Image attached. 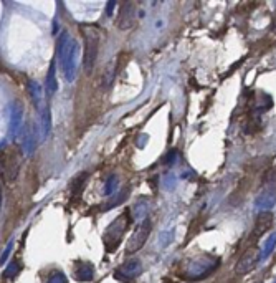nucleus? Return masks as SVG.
<instances>
[{"label": "nucleus", "mask_w": 276, "mask_h": 283, "mask_svg": "<svg viewBox=\"0 0 276 283\" xmlns=\"http://www.w3.org/2000/svg\"><path fill=\"white\" fill-rule=\"evenodd\" d=\"M134 18H136V5L134 3H124L121 7V15H119V28L126 30L129 27H133Z\"/></svg>", "instance_id": "nucleus-12"}, {"label": "nucleus", "mask_w": 276, "mask_h": 283, "mask_svg": "<svg viewBox=\"0 0 276 283\" xmlns=\"http://www.w3.org/2000/svg\"><path fill=\"white\" fill-rule=\"evenodd\" d=\"M149 232H150V224H149V220H145L144 224H140V225H139L136 232L133 234L131 240H129L128 249H126V250L129 252V254H133V252L139 250L140 247L144 245V242H145V239H147Z\"/></svg>", "instance_id": "nucleus-6"}, {"label": "nucleus", "mask_w": 276, "mask_h": 283, "mask_svg": "<svg viewBox=\"0 0 276 283\" xmlns=\"http://www.w3.org/2000/svg\"><path fill=\"white\" fill-rule=\"evenodd\" d=\"M124 230H126V215H123V217H118L111 225H109V229L106 230V234H104L106 244H111V242L114 240V244H113V249H114V247L118 245V240L123 237Z\"/></svg>", "instance_id": "nucleus-8"}, {"label": "nucleus", "mask_w": 276, "mask_h": 283, "mask_svg": "<svg viewBox=\"0 0 276 283\" xmlns=\"http://www.w3.org/2000/svg\"><path fill=\"white\" fill-rule=\"evenodd\" d=\"M273 220H275V215L272 210H262V212L257 215V219H255L252 240L257 242L262 239V237L273 227Z\"/></svg>", "instance_id": "nucleus-3"}, {"label": "nucleus", "mask_w": 276, "mask_h": 283, "mask_svg": "<svg viewBox=\"0 0 276 283\" xmlns=\"http://www.w3.org/2000/svg\"><path fill=\"white\" fill-rule=\"evenodd\" d=\"M268 186H276V164L267 169L262 177V182H260V187H268Z\"/></svg>", "instance_id": "nucleus-19"}, {"label": "nucleus", "mask_w": 276, "mask_h": 283, "mask_svg": "<svg viewBox=\"0 0 276 283\" xmlns=\"http://www.w3.org/2000/svg\"><path fill=\"white\" fill-rule=\"evenodd\" d=\"M260 259L255 254V250H248L247 254H245L240 260H238V264L235 267V272L238 275H247L248 272H252L255 269V265H257V262Z\"/></svg>", "instance_id": "nucleus-10"}, {"label": "nucleus", "mask_w": 276, "mask_h": 283, "mask_svg": "<svg viewBox=\"0 0 276 283\" xmlns=\"http://www.w3.org/2000/svg\"><path fill=\"white\" fill-rule=\"evenodd\" d=\"M169 237H172V232H167V234H162V242H160V245H167L169 244V242H170V239H169Z\"/></svg>", "instance_id": "nucleus-25"}, {"label": "nucleus", "mask_w": 276, "mask_h": 283, "mask_svg": "<svg viewBox=\"0 0 276 283\" xmlns=\"http://www.w3.org/2000/svg\"><path fill=\"white\" fill-rule=\"evenodd\" d=\"M28 93L32 98L33 105L40 110V103H41V85L36 83L35 80H28Z\"/></svg>", "instance_id": "nucleus-18"}, {"label": "nucleus", "mask_w": 276, "mask_h": 283, "mask_svg": "<svg viewBox=\"0 0 276 283\" xmlns=\"http://www.w3.org/2000/svg\"><path fill=\"white\" fill-rule=\"evenodd\" d=\"M17 272H18V264H17V262H10L8 269L3 272V277H5V279H10V277H13Z\"/></svg>", "instance_id": "nucleus-23"}, {"label": "nucleus", "mask_w": 276, "mask_h": 283, "mask_svg": "<svg viewBox=\"0 0 276 283\" xmlns=\"http://www.w3.org/2000/svg\"><path fill=\"white\" fill-rule=\"evenodd\" d=\"M75 275H76V280L90 282L93 279V275H95V269H93L91 264H80L75 272Z\"/></svg>", "instance_id": "nucleus-17"}, {"label": "nucleus", "mask_w": 276, "mask_h": 283, "mask_svg": "<svg viewBox=\"0 0 276 283\" xmlns=\"http://www.w3.org/2000/svg\"><path fill=\"white\" fill-rule=\"evenodd\" d=\"M20 164H22V151L18 146L7 147L0 152V174L5 177V181L12 182L17 179Z\"/></svg>", "instance_id": "nucleus-2"}, {"label": "nucleus", "mask_w": 276, "mask_h": 283, "mask_svg": "<svg viewBox=\"0 0 276 283\" xmlns=\"http://www.w3.org/2000/svg\"><path fill=\"white\" fill-rule=\"evenodd\" d=\"M215 259L210 255H204L200 257V259H195L194 262L190 264V269H189V274L190 277H194V279H204V277L210 275L213 269H215Z\"/></svg>", "instance_id": "nucleus-4"}, {"label": "nucleus", "mask_w": 276, "mask_h": 283, "mask_svg": "<svg viewBox=\"0 0 276 283\" xmlns=\"http://www.w3.org/2000/svg\"><path fill=\"white\" fill-rule=\"evenodd\" d=\"M36 146H38V130H36V126L32 125L27 128V131H25L23 135V151L25 154H28V156H32L35 152Z\"/></svg>", "instance_id": "nucleus-11"}, {"label": "nucleus", "mask_w": 276, "mask_h": 283, "mask_svg": "<svg viewBox=\"0 0 276 283\" xmlns=\"http://www.w3.org/2000/svg\"><path fill=\"white\" fill-rule=\"evenodd\" d=\"M45 90H46V95H48V96H53V95L56 93V90H58V81H56V63H55V60L51 61L50 70H48V75H46Z\"/></svg>", "instance_id": "nucleus-13"}, {"label": "nucleus", "mask_w": 276, "mask_h": 283, "mask_svg": "<svg viewBox=\"0 0 276 283\" xmlns=\"http://www.w3.org/2000/svg\"><path fill=\"white\" fill-rule=\"evenodd\" d=\"M275 247H276V234H273L267 240V244H265V247H263V252L258 255V259H267V257H270L272 255V252L275 250Z\"/></svg>", "instance_id": "nucleus-20"}, {"label": "nucleus", "mask_w": 276, "mask_h": 283, "mask_svg": "<svg viewBox=\"0 0 276 283\" xmlns=\"http://www.w3.org/2000/svg\"><path fill=\"white\" fill-rule=\"evenodd\" d=\"M116 189H118V176H114V174H111V176L108 177V181L104 182L103 194H104V195H111Z\"/></svg>", "instance_id": "nucleus-21"}, {"label": "nucleus", "mask_w": 276, "mask_h": 283, "mask_svg": "<svg viewBox=\"0 0 276 283\" xmlns=\"http://www.w3.org/2000/svg\"><path fill=\"white\" fill-rule=\"evenodd\" d=\"M276 204V186L263 187L262 194L255 199V207L260 210H270Z\"/></svg>", "instance_id": "nucleus-9"}, {"label": "nucleus", "mask_w": 276, "mask_h": 283, "mask_svg": "<svg viewBox=\"0 0 276 283\" xmlns=\"http://www.w3.org/2000/svg\"><path fill=\"white\" fill-rule=\"evenodd\" d=\"M273 106V100L272 96L263 93V91H260L257 100L253 101V113H263V111H268L272 110Z\"/></svg>", "instance_id": "nucleus-14"}, {"label": "nucleus", "mask_w": 276, "mask_h": 283, "mask_svg": "<svg viewBox=\"0 0 276 283\" xmlns=\"http://www.w3.org/2000/svg\"><path fill=\"white\" fill-rule=\"evenodd\" d=\"M56 58L61 65L66 83H73L78 71V58H80V45L68 33H61L56 45Z\"/></svg>", "instance_id": "nucleus-1"}, {"label": "nucleus", "mask_w": 276, "mask_h": 283, "mask_svg": "<svg viewBox=\"0 0 276 283\" xmlns=\"http://www.w3.org/2000/svg\"><path fill=\"white\" fill-rule=\"evenodd\" d=\"M23 125V106L20 103H13L12 110H10V123H8V131L10 136L17 138L20 130Z\"/></svg>", "instance_id": "nucleus-7"}, {"label": "nucleus", "mask_w": 276, "mask_h": 283, "mask_svg": "<svg viewBox=\"0 0 276 283\" xmlns=\"http://www.w3.org/2000/svg\"><path fill=\"white\" fill-rule=\"evenodd\" d=\"M114 7H116V3H114V2L109 3V7H106V15H111V12H113Z\"/></svg>", "instance_id": "nucleus-26"}, {"label": "nucleus", "mask_w": 276, "mask_h": 283, "mask_svg": "<svg viewBox=\"0 0 276 283\" xmlns=\"http://www.w3.org/2000/svg\"><path fill=\"white\" fill-rule=\"evenodd\" d=\"M98 60V38L88 37L85 42V56H83V66L88 75L91 73Z\"/></svg>", "instance_id": "nucleus-5"}, {"label": "nucleus", "mask_w": 276, "mask_h": 283, "mask_svg": "<svg viewBox=\"0 0 276 283\" xmlns=\"http://www.w3.org/2000/svg\"><path fill=\"white\" fill-rule=\"evenodd\" d=\"M12 247H13V242H8L7 249L3 250V255L0 257V264H5V262L8 260V255H10V252H12Z\"/></svg>", "instance_id": "nucleus-24"}, {"label": "nucleus", "mask_w": 276, "mask_h": 283, "mask_svg": "<svg viewBox=\"0 0 276 283\" xmlns=\"http://www.w3.org/2000/svg\"><path fill=\"white\" fill-rule=\"evenodd\" d=\"M121 275L128 277V279H136V277L140 275V272H142V265H140L139 260H129L128 264H124L121 267Z\"/></svg>", "instance_id": "nucleus-16"}, {"label": "nucleus", "mask_w": 276, "mask_h": 283, "mask_svg": "<svg viewBox=\"0 0 276 283\" xmlns=\"http://www.w3.org/2000/svg\"><path fill=\"white\" fill-rule=\"evenodd\" d=\"M40 131H41V138L48 140L51 135V113L48 106L43 108V113L40 116Z\"/></svg>", "instance_id": "nucleus-15"}, {"label": "nucleus", "mask_w": 276, "mask_h": 283, "mask_svg": "<svg viewBox=\"0 0 276 283\" xmlns=\"http://www.w3.org/2000/svg\"><path fill=\"white\" fill-rule=\"evenodd\" d=\"M46 283H66V275L63 272H55V274L50 275V279Z\"/></svg>", "instance_id": "nucleus-22"}]
</instances>
